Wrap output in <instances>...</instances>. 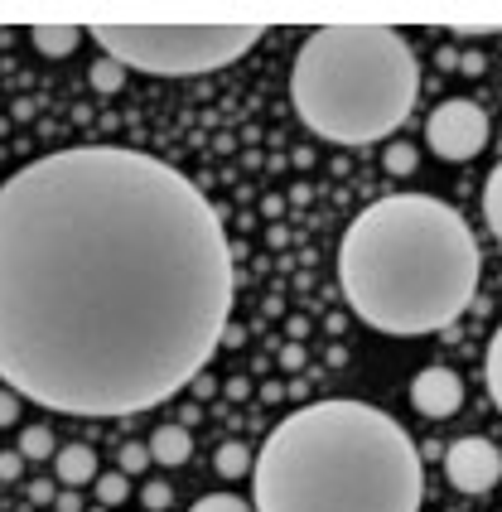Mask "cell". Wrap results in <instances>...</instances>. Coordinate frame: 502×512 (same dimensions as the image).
Masks as SVG:
<instances>
[{
  "mask_svg": "<svg viewBox=\"0 0 502 512\" xmlns=\"http://www.w3.org/2000/svg\"><path fill=\"white\" fill-rule=\"evenodd\" d=\"M29 498H34V503H49V498H54V488H49V484H34V488H29Z\"/></svg>",
  "mask_w": 502,
  "mask_h": 512,
  "instance_id": "obj_27",
  "label": "cell"
},
{
  "mask_svg": "<svg viewBox=\"0 0 502 512\" xmlns=\"http://www.w3.org/2000/svg\"><path fill=\"white\" fill-rule=\"evenodd\" d=\"M483 218H488L493 237L502 242V165H493V174L483 179Z\"/></svg>",
  "mask_w": 502,
  "mask_h": 512,
  "instance_id": "obj_14",
  "label": "cell"
},
{
  "mask_svg": "<svg viewBox=\"0 0 502 512\" xmlns=\"http://www.w3.org/2000/svg\"><path fill=\"white\" fill-rule=\"evenodd\" d=\"M15 421H20V397L5 387V392H0V426H15Z\"/></svg>",
  "mask_w": 502,
  "mask_h": 512,
  "instance_id": "obj_22",
  "label": "cell"
},
{
  "mask_svg": "<svg viewBox=\"0 0 502 512\" xmlns=\"http://www.w3.org/2000/svg\"><path fill=\"white\" fill-rule=\"evenodd\" d=\"M49 455H54V430L29 426L20 435V459H49Z\"/></svg>",
  "mask_w": 502,
  "mask_h": 512,
  "instance_id": "obj_16",
  "label": "cell"
},
{
  "mask_svg": "<svg viewBox=\"0 0 502 512\" xmlns=\"http://www.w3.org/2000/svg\"><path fill=\"white\" fill-rule=\"evenodd\" d=\"M411 406L430 421H445L464 406V382L454 377L449 368H425L411 377Z\"/></svg>",
  "mask_w": 502,
  "mask_h": 512,
  "instance_id": "obj_8",
  "label": "cell"
},
{
  "mask_svg": "<svg viewBox=\"0 0 502 512\" xmlns=\"http://www.w3.org/2000/svg\"><path fill=\"white\" fill-rule=\"evenodd\" d=\"M247 392H251L247 377H232V382H227V397H247Z\"/></svg>",
  "mask_w": 502,
  "mask_h": 512,
  "instance_id": "obj_26",
  "label": "cell"
},
{
  "mask_svg": "<svg viewBox=\"0 0 502 512\" xmlns=\"http://www.w3.org/2000/svg\"><path fill=\"white\" fill-rule=\"evenodd\" d=\"M213 469L223 479H242V474H251V450L237 445V440H227V445H218V455H213Z\"/></svg>",
  "mask_w": 502,
  "mask_h": 512,
  "instance_id": "obj_13",
  "label": "cell"
},
{
  "mask_svg": "<svg viewBox=\"0 0 502 512\" xmlns=\"http://www.w3.org/2000/svg\"><path fill=\"white\" fill-rule=\"evenodd\" d=\"M483 256L464 213L430 194L367 203L338 242V290L367 329L440 334L474 305Z\"/></svg>",
  "mask_w": 502,
  "mask_h": 512,
  "instance_id": "obj_2",
  "label": "cell"
},
{
  "mask_svg": "<svg viewBox=\"0 0 502 512\" xmlns=\"http://www.w3.org/2000/svg\"><path fill=\"white\" fill-rule=\"evenodd\" d=\"M445 479L454 493H488V488L502 479V455L493 440H483V435H459L454 445H449L445 455Z\"/></svg>",
  "mask_w": 502,
  "mask_h": 512,
  "instance_id": "obj_7",
  "label": "cell"
},
{
  "mask_svg": "<svg viewBox=\"0 0 502 512\" xmlns=\"http://www.w3.org/2000/svg\"><path fill=\"white\" fill-rule=\"evenodd\" d=\"M92 87H97V92H116V87H126V68L112 63V58L92 63Z\"/></svg>",
  "mask_w": 502,
  "mask_h": 512,
  "instance_id": "obj_17",
  "label": "cell"
},
{
  "mask_svg": "<svg viewBox=\"0 0 502 512\" xmlns=\"http://www.w3.org/2000/svg\"><path fill=\"white\" fill-rule=\"evenodd\" d=\"M58 512H83V503H78V493H73V488L58 498Z\"/></svg>",
  "mask_w": 502,
  "mask_h": 512,
  "instance_id": "obj_25",
  "label": "cell"
},
{
  "mask_svg": "<svg viewBox=\"0 0 502 512\" xmlns=\"http://www.w3.org/2000/svg\"><path fill=\"white\" fill-rule=\"evenodd\" d=\"M140 503H145L150 512H160V508H169V503H174V488H169L165 479H150V484H145V493H140Z\"/></svg>",
  "mask_w": 502,
  "mask_h": 512,
  "instance_id": "obj_20",
  "label": "cell"
},
{
  "mask_svg": "<svg viewBox=\"0 0 502 512\" xmlns=\"http://www.w3.org/2000/svg\"><path fill=\"white\" fill-rule=\"evenodd\" d=\"M459 63H464V73H478V68H483V54H464Z\"/></svg>",
  "mask_w": 502,
  "mask_h": 512,
  "instance_id": "obj_29",
  "label": "cell"
},
{
  "mask_svg": "<svg viewBox=\"0 0 502 512\" xmlns=\"http://www.w3.org/2000/svg\"><path fill=\"white\" fill-rule=\"evenodd\" d=\"M420 63L391 25H319L290 68V102L314 136L377 145L411 116Z\"/></svg>",
  "mask_w": 502,
  "mask_h": 512,
  "instance_id": "obj_4",
  "label": "cell"
},
{
  "mask_svg": "<svg viewBox=\"0 0 502 512\" xmlns=\"http://www.w3.org/2000/svg\"><path fill=\"white\" fill-rule=\"evenodd\" d=\"M92 484H97V503H102V508L126 503V493H131V479H126V474H97Z\"/></svg>",
  "mask_w": 502,
  "mask_h": 512,
  "instance_id": "obj_15",
  "label": "cell"
},
{
  "mask_svg": "<svg viewBox=\"0 0 502 512\" xmlns=\"http://www.w3.org/2000/svg\"><path fill=\"white\" fill-rule=\"evenodd\" d=\"M145 450H150L155 464H184V459L194 455V435H189L184 426H160L155 435H150Z\"/></svg>",
  "mask_w": 502,
  "mask_h": 512,
  "instance_id": "obj_10",
  "label": "cell"
},
{
  "mask_svg": "<svg viewBox=\"0 0 502 512\" xmlns=\"http://www.w3.org/2000/svg\"><path fill=\"white\" fill-rule=\"evenodd\" d=\"M237 300L232 242L189 174L68 145L0 184V382L58 416H140L194 387Z\"/></svg>",
  "mask_w": 502,
  "mask_h": 512,
  "instance_id": "obj_1",
  "label": "cell"
},
{
  "mask_svg": "<svg viewBox=\"0 0 502 512\" xmlns=\"http://www.w3.org/2000/svg\"><path fill=\"white\" fill-rule=\"evenodd\" d=\"M280 363H285L290 372H300V368H305V348H300V343H290V348L280 353Z\"/></svg>",
  "mask_w": 502,
  "mask_h": 512,
  "instance_id": "obj_24",
  "label": "cell"
},
{
  "mask_svg": "<svg viewBox=\"0 0 502 512\" xmlns=\"http://www.w3.org/2000/svg\"><path fill=\"white\" fill-rule=\"evenodd\" d=\"M387 170H391V174H401V179H406V174L416 170V145L391 141V145H387Z\"/></svg>",
  "mask_w": 502,
  "mask_h": 512,
  "instance_id": "obj_19",
  "label": "cell"
},
{
  "mask_svg": "<svg viewBox=\"0 0 502 512\" xmlns=\"http://www.w3.org/2000/svg\"><path fill=\"white\" fill-rule=\"evenodd\" d=\"M488 131H493V121H488V112L478 107V102H469V97H449V102H440L435 112H430V121H425V145L440 155V160H474L478 150L488 145Z\"/></svg>",
  "mask_w": 502,
  "mask_h": 512,
  "instance_id": "obj_6",
  "label": "cell"
},
{
  "mask_svg": "<svg viewBox=\"0 0 502 512\" xmlns=\"http://www.w3.org/2000/svg\"><path fill=\"white\" fill-rule=\"evenodd\" d=\"M54 474L63 488H83L97 479V455L87 445H63V450H54Z\"/></svg>",
  "mask_w": 502,
  "mask_h": 512,
  "instance_id": "obj_9",
  "label": "cell"
},
{
  "mask_svg": "<svg viewBox=\"0 0 502 512\" xmlns=\"http://www.w3.org/2000/svg\"><path fill=\"white\" fill-rule=\"evenodd\" d=\"M189 512H251V503H242L237 493H208V498H198Z\"/></svg>",
  "mask_w": 502,
  "mask_h": 512,
  "instance_id": "obj_18",
  "label": "cell"
},
{
  "mask_svg": "<svg viewBox=\"0 0 502 512\" xmlns=\"http://www.w3.org/2000/svg\"><path fill=\"white\" fill-rule=\"evenodd\" d=\"M483 387H488L493 406L502 411V324L493 329V339H488V353H483Z\"/></svg>",
  "mask_w": 502,
  "mask_h": 512,
  "instance_id": "obj_12",
  "label": "cell"
},
{
  "mask_svg": "<svg viewBox=\"0 0 502 512\" xmlns=\"http://www.w3.org/2000/svg\"><path fill=\"white\" fill-rule=\"evenodd\" d=\"M261 397H266V401H280V397H285V387H280V382H266V387H261Z\"/></svg>",
  "mask_w": 502,
  "mask_h": 512,
  "instance_id": "obj_28",
  "label": "cell"
},
{
  "mask_svg": "<svg viewBox=\"0 0 502 512\" xmlns=\"http://www.w3.org/2000/svg\"><path fill=\"white\" fill-rule=\"evenodd\" d=\"M145 464H150V450H145V445H126V450H121V474H140Z\"/></svg>",
  "mask_w": 502,
  "mask_h": 512,
  "instance_id": "obj_21",
  "label": "cell"
},
{
  "mask_svg": "<svg viewBox=\"0 0 502 512\" xmlns=\"http://www.w3.org/2000/svg\"><path fill=\"white\" fill-rule=\"evenodd\" d=\"M29 39H34V49L44 58H68L78 44H83V29L78 25H39Z\"/></svg>",
  "mask_w": 502,
  "mask_h": 512,
  "instance_id": "obj_11",
  "label": "cell"
},
{
  "mask_svg": "<svg viewBox=\"0 0 502 512\" xmlns=\"http://www.w3.org/2000/svg\"><path fill=\"white\" fill-rule=\"evenodd\" d=\"M261 25H92V39L112 63L160 73V78H194L213 73L261 44Z\"/></svg>",
  "mask_w": 502,
  "mask_h": 512,
  "instance_id": "obj_5",
  "label": "cell"
},
{
  "mask_svg": "<svg viewBox=\"0 0 502 512\" xmlns=\"http://www.w3.org/2000/svg\"><path fill=\"white\" fill-rule=\"evenodd\" d=\"M25 474V459L20 455H0V484H15Z\"/></svg>",
  "mask_w": 502,
  "mask_h": 512,
  "instance_id": "obj_23",
  "label": "cell"
},
{
  "mask_svg": "<svg viewBox=\"0 0 502 512\" xmlns=\"http://www.w3.org/2000/svg\"><path fill=\"white\" fill-rule=\"evenodd\" d=\"M416 440L367 401H314L251 459V512H420Z\"/></svg>",
  "mask_w": 502,
  "mask_h": 512,
  "instance_id": "obj_3",
  "label": "cell"
}]
</instances>
